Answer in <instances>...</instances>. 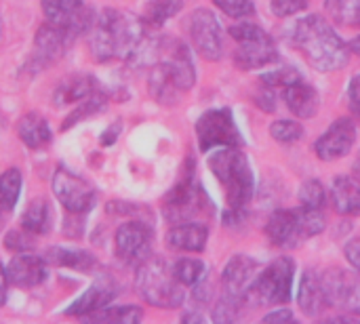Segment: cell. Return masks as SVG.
Masks as SVG:
<instances>
[{
  "mask_svg": "<svg viewBox=\"0 0 360 324\" xmlns=\"http://www.w3.org/2000/svg\"><path fill=\"white\" fill-rule=\"evenodd\" d=\"M95 61L124 59L129 63H148L158 53V42L148 34L146 19L131 13L105 8L95 17L89 38Z\"/></svg>",
  "mask_w": 360,
  "mask_h": 324,
  "instance_id": "obj_1",
  "label": "cell"
},
{
  "mask_svg": "<svg viewBox=\"0 0 360 324\" xmlns=\"http://www.w3.org/2000/svg\"><path fill=\"white\" fill-rule=\"evenodd\" d=\"M291 42L319 72H335L348 65V44H344L340 34L321 15H308L300 19L293 27Z\"/></svg>",
  "mask_w": 360,
  "mask_h": 324,
  "instance_id": "obj_2",
  "label": "cell"
},
{
  "mask_svg": "<svg viewBox=\"0 0 360 324\" xmlns=\"http://www.w3.org/2000/svg\"><path fill=\"white\" fill-rule=\"evenodd\" d=\"M209 169L221 183L226 192V202L230 209H245L255 192V177L251 164L238 148H221L211 154Z\"/></svg>",
  "mask_w": 360,
  "mask_h": 324,
  "instance_id": "obj_3",
  "label": "cell"
},
{
  "mask_svg": "<svg viewBox=\"0 0 360 324\" xmlns=\"http://www.w3.org/2000/svg\"><path fill=\"white\" fill-rule=\"evenodd\" d=\"M137 295L162 310H175L184 304V285L175 278L173 268L162 257H148L137 266L135 274Z\"/></svg>",
  "mask_w": 360,
  "mask_h": 324,
  "instance_id": "obj_4",
  "label": "cell"
},
{
  "mask_svg": "<svg viewBox=\"0 0 360 324\" xmlns=\"http://www.w3.org/2000/svg\"><path fill=\"white\" fill-rule=\"evenodd\" d=\"M327 228V217L323 209H278L270 215L266 223V234L272 245L281 249H295L306 238L321 234Z\"/></svg>",
  "mask_w": 360,
  "mask_h": 324,
  "instance_id": "obj_5",
  "label": "cell"
},
{
  "mask_svg": "<svg viewBox=\"0 0 360 324\" xmlns=\"http://www.w3.org/2000/svg\"><path fill=\"white\" fill-rule=\"evenodd\" d=\"M293 274L295 261L291 257H278L268 264L262 272H257L247 302L251 308H266V306H285L291 302L293 291Z\"/></svg>",
  "mask_w": 360,
  "mask_h": 324,
  "instance_id": "obj_6",
  "label": "cell"
},
{
  "mask_svg": "<svg viewBox=\"0 0 360 324\" xmlns=\"http://www.w3.org/2000/svg\"><path fill=\"white\" fill-rule=\"evenodd\" d=\"M228 34L234 38V63L240 70H259L278 59V48L274 38L255 23L240 21L232 25Z\"/></svg>",
  "mask_w": 360,
  "mask_h": 324,
  "instance_id": "obj_7",
  "label": "cell"
},
{
  "mask_svg": "<svg viewBox=\"0 0 360 324\" xmlns=\"http://www.w3.org/2000/svg\"><path fill=\"white\" fill-rule=\"evenodd\" d=\"M165 217L169 223H186V221H198L213 215V202L205 194V190L194 183V179L188 175L181 179L165 198Z\"/></svg>",
  "mask_w": 360,
  "mask_h": 324,
  "instance_id": "obj_8",
  "label": "cell"
},
{
  "mask_svg": "<svg viewBox=\"0 0 360 324\" xmlns=\"http://www.w3.org/2000/svg\"><path fill=\"white\" fill-rule=\"evenodd\" d=\"M196 137L202 152L215 148H240L245 143L243 133L228 108H215L205 112L196 122Z\"/></svg>",
  "mask_w": 360,
  "mask_h": 324,
  "instance_id": "obj_9",
  "label": "cell"
},
{
  "mask_svg": "<svg viewBox=\"0 0 360 324\" xmlns=\"http://www.w3.org/2000/svg\"><path fill=\"white\" fill-rule=\"evenodd\" d=\"M329 308H338L360 318V272L329 268L321 274Z\"/></svg>",
  "mask_w": 360,
  "mask_h": 324,
  "instance_id": "obj_10",
  "label": "cell"
},
{
  "mask_svg": "<svg viewBox=\"0 0 360 324\" xmlns=\"http://www.w3.org/2000/svg\"><path fill=\"white\" fill-rule=\"evenodd\" d=\"M154 232L152 226L143 219H131L116 230L114 251L116 257L129 266H139L152 255Z\"/></svg>",
  "mask_w": 360,
  "mask_h": 324,
  "instance_id": "obj_11",
  "label": "cell"
},
{
  "mask_svg": "<svg viewBox=\"0 0 360 324\" xmlns=\"http://www.w3.org/2000/svg\"><path fill=\"white\" fill-rule=\"evenodd\" d=\"M53 194L57 196V200L63 205L68 213H78V215L89 213L97 200L95 188L65 167H59L53 175Z\"/></svg>",
  "mask_w": 360,
  "mask_h": 324,
  "instance_id": "obj_12",
  "label": "cell"
},
{
  "mask_svg": "<svg viewBox=\"0 0 360 324\" xmlns=\"http://www.w3.org/2000/svg\"><path fill=\"white\" fill-rule=\"evenodd\" d=\"M188 32L190 40L200 57L207 61H219L224 55V38H221V25L213 11L209 8H196L188 19Z\"/></svg>",
  "mask_w": 360,
  "mask_h": 324,
  "instance_id": "obj_13",
  "label": "cell"
},
{
  "mask_svg": "<svg viewBox=\"0 0 360 324\" xmlns=\"http://www.w3.org/2000/svg\"><path fill=\"white\" fill-rule=\"evenodd\" d=\"M76 38L72 36V32L61 25V23H53V21H46L38 34H36V44H34V67L40 70V67H46L51 63H55L63 51L70 48V44L74 42Z\"/></svg>",
  "mask_w": 360,
  "mask_h": 324,
  "instance_id": "obj_14",
  "label": "cell"
},
{
  "mask_svg": "<svg viewBox=\"0 0 360 324\" xmlns=\"http://www.w3.org/2000/svg\"><path fill=\"white\" fill-rule=\"evenodd\" d=\"M356 141V127L350 118H338L314 143V152L321 160H338L346 156Z\"/></svg>",
  "mask_w": 360,
  "mask_h": 324,
  "instance_id": "obj_15",
  "label": "cell"
},
{
  "mask_svg": "<svg viewBox=\"0 0 360 324\" xmlns=\"http://www.w3.org/2000/svg\"><path fill=\"white\" fill-rule=\"evenodd\" d=\"M118 283L112 278V276H108V274H101L68 310H65V314L68 316H80V318H84L86 314H93V312H97V310H103V308H108L116 297H118Z\"/></svg>",
  "mask_w": 360,
  "mask_h": 324,
  "instance_id": "obj_16",
  "label": "cell"
},
{
  "mask_svg": "<svg viewBox=\"0 0 360 324\" xmlns=\"http://www.w3.org/2000/svg\"><path fill=\"white\" fill-rule=\"evenodd\" d=\"M259 272V264L255 259H251L249 255H234L221 274V285H224V293L234 295V297H245L255 280Z\"/></svg>",
  "mask_w": 360,
  "mask_h": 324,
  "instance_id": "obj_17",
  "label": "cell"
},
{
  "mask_svg": "<svg viewBox=\"0 0 360 324\" xmlns=\"http://www.w3.org/2000/svg\"><path fill=\"white\" fill-rule=\"evenodd\" d=\"M49 270H46V259L36 257L30 253H17L6 266V278L11 285L19 289H32L38 287L46 280Z\"/></svg>",
  "mask_w": 360,
  "mask_h": 324,
  "instance_id": "obj_18",
  "label": "cell"
},
{
  "mask_svg": "<svg viewBox=\"0 0 360 324\" xmlns=\"http://www.w3.org/2000/svg\"><path fill=\"white\" fill-rule=\"evenodd\" d=\"M207 240H209V228L200 221L175 223L167 232V245L173 251H181V253H200L205 251Z\"/></svg>",
  "mask_w": 360,
  "mask_h": 324,
  "instance_id": "obj_19",
  "label": "cell"
},
{
  "mask_svg": "<svg viewBox=\"0 0 360 324\" xmlns=\"http://www.w3.org/2000/svg\"><path fill=\"white\" fill-rule=\"evenodd\" d=\"M101 86L93 76L86 74H72L68 78H63L53 93V103L63 108V105H72V103H80L89 97H93L95 93H99Z\"/></svg>",
  "mask_w": 360,
  "mask_h": 324,
  "instance_id": "obj_20",
  "label": "cell"
},
{
  "mask_svg": "<svg viewBox=\"0 0 360 324\" xmlns=\"http://www.w3.org/2000/svg\"><path fill=\"white\" fill-rule=\"evenodd\" d=\"M148 91H150V95H152L158 103H162V105H175V103L179 101L181 93H184L181 86L177 84V80H175L171 67H169L162 59H158V61L154 63L152 72H150Z\"/></svg>",
  "mask_w": 360,
  "mask_h": 324,
  "instance_id": "obj_21",
  "label": "cell"
},
{
  "mask_svg": "<svg viewBox=\"0 0 360 324\" xmlns=\"http://www.w3.org/2000/svg\"><path fill=\"white\" fill-rule=\"evenodd\" d=\"M297 304L306 316H319L323 310L329 308L325 291H323V280L316 270H306L302 276L300 293H297Z\"/></svg>",
  "mask_w": 360,
  "mask_h": 324,
  "instance_id": "obj_22",
  "label": "cell"
},
{
  "mask_svg": "<svg viewBox=\"0 0 360 324\" xmlns=\"http://www.w3.org/2000/svg\"><path fill=\"white\" fill-rule=\"evenodd\" d=\"M285 103L297 118H312L319 112L321 97L312 84H306L304 80H297L289 86H285Z\"/></svg>",
  "mask_w": 360,
  "mask_h": 324,
  "instance_id": "obj_23",
  "label": "cell"
},
{
  "mask_svg": "<svg viewBox=\"0 0 360 324\" xmlns=\"http://www.w3.org/2000/svg\"><path fill=\"white\" fill-rule=\"evenodd\" d=\"M331 202L340 215H360V179L338 177L331 186Z\"/></svg>",
  "mask_w": 360,
  "mask_h": 324,
  "instance_id": "obj_24",
  "label": "cell"
},
{
  "mask_svg": "<svg viewBox=\"0 0 360 324\" xmlns=\"http://www.w3.org/2000/svg\"><path fill=\"white\" fill-rule=\"evenodd\" d=\"M17 133H19V139L32 148V150H40L44 145L51 143V129H49V122L38 114V112H27L19 118V124H17Z\"/></svg>",
  "mask_w": 360,
  "mask_h": 324,
  "instance_id": "obj_25",
  "label": "cell"
},
{
  "mask_svg": "<svg viewBox=\"0 0 360 324\" xmlns=\"http://www.w3.org/2000/svg\"><path fill=\"white\" fill-rule=\"evenodd\" d=\"M46 264L57 268H70L78 272H89L95 268V257L80 249H63V247H51L44 253Z\"/></svg>",
  "mask_w": 360,
  "mask_h": 324,
  "instance_id": "obj_26",
  "label": "cell"
},
{
  "mask_svg": "<svg viewBox=\"0 0 360 324\" xmlns=\"http://www.w3.org/2000/svg\"><path fill=\"white\" fill-rule=\"evenodd\" d=\"M51 221H53V215H51V209H49V202L44 198H36L30 202V207L23 211L21 215V223H23V230L30 232V234H36V236H44L51 232Z\"/></svg>",
  "mask_w": 360,
  "mask_h": 324,
  "instance_id": "obj_27",
  "label": "cell"
},
{
  "mask_svg": "<svg viewBox=\"0 0 360 324\" xmlns=\"http://www.w3.org/2000/svg\"><path fill=\"white\" fill-rule=\"evenodd\" d=\"M243 308H251L249 302H247L245 297H234V295L224 293V295L219 297V302L215 304V308H213V323H236V320H240V318L245 316Z\"/></svg>",
  "mask_w": 360,
  "mask_h": 324,
  "instance_id": "obj_28",
  "label": "cell"
},
{
  "mask_svg": "<svg viewBox=\"0 0 360 324\" xmlns=\"http://www.w3.org/2000/svg\"><path fill=\"white\" fill-rule=\"evenodd\" d=\"M327 15L348 27H360V0H325Z\"/></svg>",
  "mask_w": 360,
  "mask_h": 324,
  "instance_id": "obj_29",
  "label": "cell"
},
{
  "mask_svg": "<svg viewBox=\"0 0 360 324\" xmlns=\"http://www.w3.org/2000/svg\"><path fill=\"white\" fill-rule=\"evenodd\" d=\"M143 318V312L135 306H120V308H103L93 314H86L82 320H99V323H122L135 324Z\"/></svg>",
  "mask_w": 360,
  "mask_h": 324,
  "instance_id": "obj_30",
  "label": "cell"
},
{
  "mask_svg": "<svg viewBox=\"0 0 360 324\" xmlns=\"http://www.w3.org/2000/svg\"><path fill=\"white\" fill-rule=\"evenodd\" d=\"M21 194V173L19 169H8L0 175V209L13 211Z\"/></svg>",
  "mask_w": 360,
  "mask_h": 324,
  "instance_id": "obj_31",
  "label": "cell"
},
{
  "mask_svg": "<svg viewBox=\"0 0 360 324\" xmlns=\"http://www.w3.org/2000/svg\"><path fill=\"white\" fill-rule=\"evenodd\" d=\"M173 274L184 287H194L196 283H200L207 276V266L200 259L184 257L173 266Z\"/></svg>",
  "mask_w": 360,
  "mask_h": 324,
  "instance_id": "obj_32",
  "label": "cell"
},
{
  "mask_svg": "<svg viewBox=\"0 0 360 324\" xmlns=\"http://www.w3.org/2000/svg\"><path fill=\"white\" fill-rule=\"evenodd\" d=\"M84 6V0H42V11L46 21L63 23L74 17Z\"/></svg>",
  "mask_w": 360,
  "mask_h": 324,
  "instance_id": "obj_33",
  "label": "cell"
},
{
  "mask_svg": "<svg viewBox=\"0 0 360 324\" xmlns=\"http://www.w3.org/2000/svg\"><path fill=\"white\" fill-rule=\"evenodd\" d=\"M105 93L103 91H99V93H95L93 97H89V99H84V101H80V105L63 120V131L65 129H70V127H74V124H78V122H82L84 118H89V116H93V114H97V112H103L105 110Z\"/></svg>",
  "mask_w": 360,
  "mask_h": 324,
  "instance_id": "obj_34",
  "label": "cell"
},
{
  "mask_svg": "<svg viewBox=\"0 0 360 324\" xmlns=\"http://www.w3.org/2000/svg\"><path fill=\"white\" fill-rule=\"evenodd\" d=\"M184 8V0H152L146 11L148 25H162Z\"/></svg>",
  "mask_w": 360,
  "mask_h": 324,
  "instance_id": "obj_35",
  "label": "cell"
},
{
  "mask_svg": "<svg viewBox=\"0 0 360 324\" xmlns=\"http://www.w3.org/2000/svg\"><path fill=\"white\" fill-rule=\"evenodd\" d=\"M300 202L306 209H323L327 202V190L319 179H308L300 188Z\"/></svg>",
  "mask_w": 360,
  "mask_h": 324,
  "instance_id": "obj_36",
  "label": "cell"
},
{
  "mask_svg": "<svg viewBox=\"0 0 360 324\" xmlns=\"http://www.w3.org/2000/svg\"><path fill=\"white\" fill-rule=\"evenodd\" d=\"M270 135H272V139H276L281 143H293V141L302 139L304 129L295 120H276L270 124Z\"/></svg>",
  "mask_w": 360,
  "mask_h": 324,
  "instance_id": "obj_37",
  "label": "cell"
},
{
  "mask_svg": "<svg viewBox=\"0 0 360 324\" xmlns=\"http://www.w3.org/2000/svg\"><path fill=\"white\" fill-rule=\"evenodd\" d=\"M302 80L300 72L295 67H289V65H283L278 70H272V72H266L262 74V82L270 89H285L293 82Z\"/></svg>",
  "mask_w": 360,
  "mask_h": 324,
  "instance_id": "obj_38",
  "label": "cell"
},
{
  "mask_svg": "<svg viewBox=\"0 0 360 324\" xmlns=\"http://www.w3.org/2000/svg\"><path fill=\"white\" fill-rule=\"evenodd\" d=\"M213 4L232 19H247L255 15L253 0H213Z\"/></svg>",
  "mask_w": 360,
  "mask_h": 324,
  "instance_id": "obj_39",
  "label": "cell"
},
{
  "mask_svg": "<svg viewBox=\"0 0 360 324\" xmlns=\"http://www.w3.org/2000/svg\"><path fill=\"white\" fill-rule=\"evenodd\" d=\"M308 6V0H272L270 2V8L276 17H293L302 11H306Z\"/></svg>",
  "mask_w": 360,
  "mask_h": 324,
  "instance_id": "obj_40",
  "label": "cell"
},
{
  "mask_svg": "<svg viewBox=\"0 0 360 324\" xmlns=\"http://www.w3.org/2000/svg\"><path fill=\"white\" fill-rule=\"evenodd\" d=\"M32 245H34V242H32L30 232L25 234V232L13 230V232H8L6 238H4V247H6L8 251H13V253H25V251L32 249Z\"/></svg>",
  "mask_w": 360,
  "mask_h": 324,
  "instance_id": "obj_41",
  "label": "cell"
},
{
  "mask_svg": "<svg viewBox=\"0 0 360 324\" xmlns=\"http://www.w3.org/2000/svg\"><path fill=\"white\" fill-rule=\"evenodd\" d=\"M344 253H346L348 264H350L356 272H360V236L359 238H352V240H348V242H346Z\"/></svg>",
  "mask_w": 360,
  "mask_h": 324,
  "instance_id": "obj_42",
  "label": "cell"
},
{
  "mask_svg": "<svg viewBox=\"0 0 360 324\" xmlns=\"http://www.w3.org/2000/svg\"><path fill=\"white\" fill-rule=\"evenodd\" d=\"M293 320H295V314L289 308H281L264 316V323H293Z\"/></svg>",
  "mask_w": 360,
  "mask_h": 324,
  "instance_id": "obj_43",
  "label": "cell"
},
{
  "mask_svg": "<svg viewBox=\"0 0 360 324\" xmlns=\"http://www.w3.org/2000/svg\"><path fill=\"white\" fill-rule=\"evenodd\" d=\"M348 95H350V105H352V110L360 116V74H356V76L352 78V82H350V86H348Z\"/></svg>",
  "mask_w": 360,
  "mask_h": 324,
  "instance_id": "obj_44",
  "label": "cell"
},
{
  "mask_svg": "<svg viewBox=\"0 0 360 324\" xmlns=\"http://www.w3.org/2000/svg\"><path fill=\"white\" fill-rule=\"evenodd\" d=\"M118 133H120V122H116V124H112L103 135H101V143L103 145H112L114 141H116V137H118Z\"/></svg>",
  "mask_w": 360,
  "mask_h": 324,
  "instance_id": "obj_45",
  "label": "cell"
},
{
  "mask_svg": "<svg viewBox=\"0 0 360 324\" xmlns=\"http://www.w3.org/2000/svg\"><path fill=\"white\" fill-rule=\"evenodd\" d=\"M6 287H8V278H6V270H2L0 266V308L6 302Z\"/></svg>",
  "mask_w": 360,
  "mask_h": 324,
  "instance_id": "obj_46",
  "label": "cell"
},
{
  "mask_svg": "<svg viewBox=\"0 0 360 324\" xmlns=\"http://www.w3.org/2000/svg\"><path fill=\"white\" fill-rule=\"evenodd\" d=\"M181 320H184V323H205V316H200V314H196V312H190V314H186Z\"/></svg>",
  "mask_w": 360,
  "mask_h": 324,
  "instance_id": "obj_47",
  "label": "cell"
},
{
  "mask_svg": "<svg viewBox=\"0 0 360 324\" xmlns=\"http://www.w3.org/2000/svg\"><path fill=\"white\" fill-rule=\"evenodd\" d=\"M348 48L354 53V55H359L360 57V36H356V38H352V42L348 44Z\"/></svg>",
  "mask_w": 360,
  "mask_h": 324,
  "instance_id": "obj_48",
  "label": "cell"
},
{
  "mask_svg": "<svg viewBox=\"0 0 360 324\" xmlns=\"http://www.w3.org/2000/svg\"><path fill=\"white\" fill-rule=\"evenodd\" d=\"M354 175L360 177V154H359V158H356V162H354Z\"/></svg>",
  "mask_w": 360,
  "mask_h": 324,
  "instance_id": "obj_49",
  "label": "cell"
},
{
  "mask_svg": "<svg viewBox=\"0 0 360 324\" xmlns=\"http://www.w3.org/2000/svg\"><path fill=\"white\" fill-rule=\"evenodd\" d=\"M2 223H4V217H2V213H0V230H2Z\"/></svg>",
  "mask_w": 360,
  "mask_h": 324,
  "instance_id": "obj_50",
  "label": "cell"
}]
</instances>
